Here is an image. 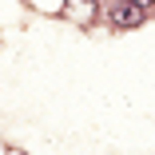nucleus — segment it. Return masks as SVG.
<instances>
[{"label":"nucleus","instance_id":"1","mask_svg":"<svg viewBox=\"0 0 155 155\" xmlns=\"http://www.w3.org/2000/svg\"><path fill=\"white\" fill-rule=\"evenodd\" d=\"M111 24L115 28H139L143 24V8L135 0H115L111 4Z\"/></svg>","mask_w":155,"mask_h":155},{"label":"nucleus","instance_id":"2","mask_svg":"<svg viewBox=\"0 0 155 155\" xmlns=\"http://www.w3.org/2000/svg\"><path fill=\"white\" fill-rule=\"evenodd\" d=\"M135 4H139V8H155V0H135Z\"/></svg>","mask_w":155,"mask_h":155}]
</instances>
